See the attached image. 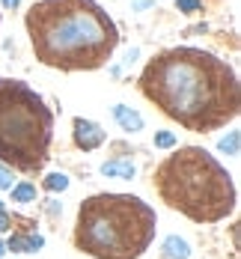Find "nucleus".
Here are the masks:
<instances>
[{
    "mask_svg": "<svg viewBox=\"0 0 241 259\" xmlns=\"http://www.w3.org/2000/svg\"><path fill=\"white\" fill-rule=\"evenodd\" d=\"M140 93L182 128L209 134L238 116L241 87L229 63L203 48L158 51L140 72Z\"/></svg>",
    "mask_w": 241,
    "mask_h": 259,
    "instance_id": "nucleus-1",
    "label": "nucleus"
},
{
    "mask_svg": "<svg viewBox=\"0 0 241 259\" xmlns=\"http://www.w3.org/2000/svg\"><path fill=\"white\" fill-rule=\"evenodd\" d=\"M24 27L36 60L60 72L102 69L119 45L113 18L95 0H36Z\"/></svg>",
    "mask_w": 241,
    "mask_h": 259,
    "instance_id": "nucleus-2",
    "label": "nucleus"
},
{
    "mask_svg": "<svg viewBox=\"0 0 241 259\" xmlns=\"http://www.w3.org/2000/svg\"><path fill=\"white\" fill-rule=\"evenodd\" d=\"M158 197L194 224H217L235 211V185L203 146H182L155 170Z\"/></svg>",
    "mask_w": 241,
    "mask_h": 259,
    "instance_id": "nucleus-3",
    "label": "nucleus"
},
{
    "mask_svg": "<svg viewBox=\"0 0 241 259\" xmlns=\"http://www.w3.org/2000/svg\"><path fill=\"white\" fill-rule=\"evenodd\" d=\"M158 230L155 208L131 194H92L78 208L75 247L92 259H140Z\"/></svg>",
    "mask_w": 241,
    "mask_h": 259,
    "instance_id": "nucleus-4",
    "label": "nucleus"
},
{
    "mask_svg": "<svg viewBox=\"0 0 241 259\" xmlns=\"http://www.w3.org/2000/svg\"><path fill=\"white\" fill-rule=\"evenodd\" d=\"M54 140V113L24 80L0 78V164L36 176L45 170Z\"/></svg>",
    "mask_w": 241,
    "mask_h": 259,
    "instance_id": "nucleus-5",
    "label": "nucleus"
},
{
    "mask_svg": "<svg viewBox=\"0 0 241 259\" xmlns=\"http://www.w3.org/2000/svg\"><path fill=\"white\" fill-rule=\"evenodd\" d=\"M72 137H75V146L78 149H83V152H92V149H99L102 143H105V131H102V125H95L92 119H83V116H78L75 122H72Z\"/></svg>",
    "mask_w": 241,
    "mask_h": 259,
    "instance_id": "nucleus-6",
    "label": "nucleus"
},
{
    "mask_svg": "<svg viewBox=\"0 0 241 259\" xmlns=\"http://www.w3.org/2000/svg\"><path fill=\"white\" fill-rule=\"evenodd\" d=\"M45 241H42V235H12V241H9V250H18V253H33V250H39Z\"/></svg>",
    "mask_w": 241,
    "mask_h": 259,
    "instance_id": "nucleus-7",
    "label": "nucleus"
},
{
    "mask_svg": "<svg viewBox=\"0 0 241 259\" xmlns=\"http://www.w3.org/2000/svg\"><path fill=\"white\" fill-rule=\"evenodd\" d=\"M102 173H105V176H122V179H131L134 176V164H128V161H105V164H102Z\"/></svg>",
    "mask_w": 241,
    "mask_h": 259,
    "instance_id": "nucleus-8",
    "label": "nucleus"
},
{
    "mask_svg": "<svg viewBox=\"0 0 241 259\" xmlns=\"http://www.w3.org/2000/svg\"><path fill=\"white\" fill-rule=\"evenodd\" d=\"M113 116L119 119V125H122L125 131H137V128H143V119H140L137 113H128V110H125L122 104H116V107H113Z\"/></svg>",
    "mask_w": 241,
    "mask_h": 259,
    "instance_id": "nucleus-9",
    "label": "nucleus"
},
{
    "mask_svg": "<svg viewBox=\"0 0 241 259\" xmlns=\"http://www.w3.org/2000/svg\"><path fill=\"white\" fill-rule=\"evenodd\" d=\"M12 200H15V203H33V200H36V185H30V182L18 185V188L12 191Z\"/></svg>",
    "mask_w": 241,
    "mask_h": 259,
    "instance_id": "nucleus-10",
    "label": "nucleus"
},
{
    "mask_svg": "<svg viewBox=\"0 0 241 259\" xmlns=\"http://www.w3.org/2000/svg\"><path fill=\"white\" fill-rule=\"evenodd\" d=\"M167 256L187 259V244L182 241V238H167Z\"/></svg>",
    "mask_w": 241,
    "mask_h": 259,
    "instance_id": "nucleus-11",
    "label": "nucleus"
},
{
    "mask_svg": "<svg viewBox=\"0 0 241 259\" xmlns=\"http://www.w3.org/2000/svg\"><path fill=\"white\" fill-rule=\"evenodd\" d=\"M45 188H48V191H66V188H69V179H66L63 173H51V176L45 179Z\"/></svg>",
    "mask_w": 241,
    "mask_h": 259,
    "instance_id": "nucleus-12",
    "label": "nucleus"
},
{
    "mask_svg": "<svg viewBox=\"0 0 241 259\" xmlns=\"http://www.w3.org/2000/svg\"><path fill=\"white\" fill-rule=\"evenodd\" d=\"M155 146H161V149L176 146V134H170V131H161V134H155Z\"/></svg>",
    "mask_w": 241,
    "mask_h": 259,
    "instance_id": "nucleus-13",
    "label": "nucleus"
},
{
    "mask_svg": "<svg viewBox=\"0 0 241 259\" xmlns=\"http://www.w3.org/2000/svg\"><path fill=\"white\" fill-rule=\"evenodd\" d=\"M0 188H12V173L6 164H0Z\"/></svg>",
    "mask_w": 241,
    "mask_h": 259,
    "instance_id": "nucleus-14",
    "label": "nucleus"
},
{
    "mask_svg": "<svg viewBox=\"0 0 241 259\" xmlns=\"http://www.w3.org/2000/svg\"><path fill=\"white\" fill-rule=\"evenodd\" d=\"M176 6L185 9V12H197L200 9V0H176Z\"/></svg>",
    "mask_w": 241,
    "mask_h": 259,
    "instance_id": "nucleus-15",
    "label": "nucleus"
},
{
    "mask_svg": "<svg viewBox=\"0 0 241 259\" xmlns=\"http://www.w3.org/2000/svg\"><path fill=\"white\" fill-rule=\"evenodd\" d=\"M220 149H223V152H226V149H229V152H235V149H238V134H232V137H229V143L223 140V143H220Z\"/></svg>",
    "mask_w": 241,
    "mask_h": 259,
    "instance_id": "nucleus-16",
    "label": "nucleus"
},
{
    "mask_svg": "<svg viewBox=\"0 0 241 259\" xmlns=\"http://www.w3.org/2000/svg\"><path fill=\"white\" fill-rule=\"evenodd\" d=\"M9 227H12V218H9L6 211H0V233H3V230H9Z\"/></svg>",
    "mask_w": 241,
    "mask_h": 259,
    "instance_id": "nucleus-17",
    "label": "nucleus"
},
{
    "mask_svg": "<svg viewBox=\"0 0 241 259\" xmlns=\"http://www.w3.org/2000/svg\"><path fill=\"white\" fill-rule=\"evenodd\" d=\"M3 3H6V6H15V3H18V0H3Z\"/></svg>",
    "mask_w": 241,
    "mask_h": 259,
    "instance_id": "nucleus-18",
    "label": "nucleus"
},
{
    "mask_svg": "<svg viewBox=\"0 0 241 259\" xmlns=\"http://www.w3.org/2000/svg\"><path fill=\"white\" fill-rule=\"evenodd\" d=\"M3 250H6V247H3V241H0V256H3Z\"/></svg>",
    "mask_w": 241,
    "mask_h": 259,
    "instance_id": "nucleus-19",
    "label": "nucleus"
},
{
    "mask_svg": "<svg viewBox=\"0 0 241 259\" xmlns=\"http://www.w3.org/2000/svg\"><path fill=\"white\" fill-rule=\"evenodd\" d=\"M0 211H3V203H0Z\"/></svg>",
    "mask_w": 241,
    "mask_h": 259,
    "instance_id": "nucleus-20",
    "label": "nucleus"
}]
</instances>
